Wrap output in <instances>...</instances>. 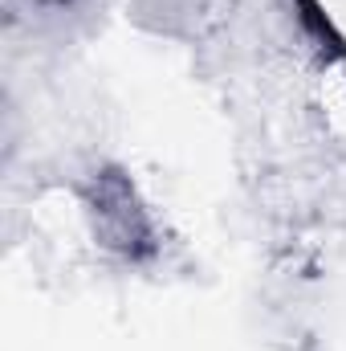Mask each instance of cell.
Masks as SVG:
<instances>
[{"mask_svg":"<svg viewBox=\"0 0 346 351\" xmlns=\"http://www.w3.org/2000/svg\"><path fill=\"white\" fill-rule=\"evenodd\" d=\"M293 8H297V21H302V29L310 33V37H318L330 53H343V37H338V29H334V21L326 16V8H322V0H293Z\"/></svg>","mask_w":346,"mask_h":351,"instance_id":"1","label":"cell"}]
</instances>
